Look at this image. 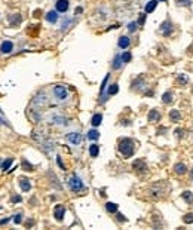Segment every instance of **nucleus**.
I'll use <instances>...</instances> for the list:
<instances>
[{"label":"nucleus","instance_id":"nucleus-1","mask_svg":"<svg viewBox=\"0 0 193 230\" xmlns=\"http://www.w3.org/2000/svg\"><path fill=\"white\" fill-rule=\"evenodd\" d=\"M119 151L122 153L125 157H131L134 154V143L129 138H123L119 143Z\"/></svg>","mask_w":193,"mask_h":230},{"label":"nucleus","instance_id":"nucleus-2","mask_svg":"<svg viewBox=\"0 0 193 230\" xmlns=\"http://www.w3.org/2000/svg\"><path fill=\"white\" fill-rule=\"evenodd\" d=\"M68 186H70L71 190L76 192V193L83 190V183H82V180H80L77 175H71V177H70V180H68Z\"/></svg>","mask_w":193,"mask_h":230},{"label":"nucleus","instance_id":"nucleus-3","mask_svg":"<svg viewBox=\"0 0 193 230\" xmlns=\"http://www.w3.org/2000/svg\"><path fill=\"white\" fill-rule=\"evenodd\" d=\"M54 94H55V97L58 98V100H65L67 98V89H65V86H61V85H58V86H55L54 88Z\"/></svg>","mask_w":193,"mask_h":230},{"label":"nucleus","instance_id":"nucleus-4","mask_svg":"<svg viewBox=\"0 0 193 230\" xmlns=\"http://www.w3.org/2000/svg\"><path fill=\"white\" fill-rule=\"evenodd\" d=\"M67 141L71 143V144H75V146H77V144L82 143V135L79 132H71V134L67 135Z\"/></svg>","mask_w":193,"mask_h":230},{"label":"nucleus","instance_id":"nucleus-5","mask_svg":"<svg viewBox=\"0 0 193 230\" xmlns=\"http://www.w3.org/2000/svg\"><path fill=\"white\" fill-rule=\"evenodd\" d=\"M64 214H65V206H64V205H57L55 209H54V217H55L58 221H62Z\"/></svg>","mask_w":193,"mask_h":230},{"label":"nucleus","instance_id":"nucleus-6","mask_svg":"<svg viewBox=\"0 0 193 230\" xmlns=\"http://www.w3.org/2000/svg\"><path fill=\"white\" fill-rule=\"evenodd\" d=\"M12 51H13V43L12 42L6 40V42H3L2 45H0V52L2 54H11Z\"/></svg>","mask_w":193,"mask_h":230},{"label":"nucleus","instance_id":"nucleus-7","mask_svg":"<svg viewBox=\"0 0 193 230\" xmlns=\"http://www.w3.org/2000/svg\"><path fill=\"white\" fill-rule=\"evenodd\" d=\"M172 31V25H171V21H165L162 22V25H160V33L163 36H170Z\"/></svg>","mask_w":193,"mask_h":230},{"label":"nucleus","instance_id":"nucleus-8","mask_svg":"<svg viewBox=\"0 0 193 230\" xmlns=\"http://www.w3.org/2000/svg\"><path fill=\"white\" fill-rule=\"evenodd\" d=\"M21 21H22L21 15L19 13H13V15L9 16V25L11 27H16L18 24H21Z\"/></svg>","mask_w":193,"mask_h":230},{"label":"nucleus","instance_id":"nucleus-9","mask_svg":"<svg viewBox=\"0 0 193 230\" xmlns=\"http://www.w3.org/2000/svg\"><path fill=\"white\" fill-rule=\"evenodd\" d=\"M55 6H57V11H58V12H67V9H68V2H67V0H58V2L55 3Z\"/></svg>","mask_w":193,"mask_h":230},{"label":"nucleus","instance_id":"nucleus-10","mask_svg":"<svg viewBox=\"0 0 193 230\" xmlns=\"http://www.w3.org/2000/svg\"><path fill=\"white\" fill-rule=\"evenodd\" d=\"M117 45H119V48L126 49L128 46H129V37H126V36H120V37H119V42H117Z\"/></svg>","mask_w":193,"mask_h":230},{"label":"nucleus","instance_id":"nucleus-11","mask_svg":"<svg viewBox=\"0 0 193 230\" xmlns=\"http://www.w3.org/2000/svg\"><path fill=\"white\" fill-rule=\"evenodd\" d=\"M19 186H21L22 192H28V190L31 189L30 181H28V180H26V178H19Z\"/></svg>","mask_w":193,"mask_h":230},{"label":"nucleus","instance_id":"nucleus-12","mask_svg":"<svg viewBox=\"0 0 193 230\" xmlns=\"http://www.w3.org/2000/svg\"><path fill=\"white\" fill-rule=\"evenodd\" d=\"M101 122H103V116H101L100 113L94 114V116H92V119H91V123H92L94 126H98V125H101Z\"/></svg>","mask_w":193,"mask_h":230},{"label":"nucleus","instance_id":"nucleus-13","mask_svg":"<svg viewBox=\"0 0 193 230\" xmlns=\"http://www.w3.org/2000/svg\"><path fill=\"white\" fill-rule=\"evenodd\" d=\"M98 153H100V146L98 144H91L89 146V154L92 157H97V156H98Z\"/></svg>","mask_w":193,"mask_h":230},{"label":"nucleus","instance_id":"nucleus-14","mask_svg":"<svg viewBox=\"0 0 193 230\" xmlns=\"http://www.w3.org/2000/svg\"><path fill=\"white\" fill-rule=\"evenodd\" d=\"M122 55H116L114 57V59H113V68L114 70H119L120 67H122Z\"/></svg>","mask_w":193,"mask_h":230},{"label":"nucleus","instance_id":"nucleus-15","mask_svg":"<svg viewBox=\"0 0 193 230\" xmlns=\"http://www.w3.org/2000/svg\"><path fill=\"white\" fill-rule=\"evenodd\" d=\"M46 21H49V22H57V19H58V13L55 12V11H51V12H48L46 13Z\"/></svg>","mask_w":193,"mask_h":230},{"label":"nucleus","instance_id":"nucleus-16","mask_svg":"<svg viewBox=\"0 0 193 230\" xmlns=\"http://www.w3.org/2000/svg\"><path fill=\"white\" fill-rule=\"evenodd\" d=\"M181 197L189 203V205H193V193L192 192H189V190H186L183 195H181Z\"/></svg>","mask_w":193,"mask_h":230},{"label":"nucleus","instance_id":"nucleus-17","mask_svg":"<svg viewBox=\"0 0 193 230\" xmlns=\"http://www.w3.org/2000/svg\"><path fill=\"white\" fill-rule=\"evenodd\" d=\"M134 169H137V171H144V169H147V165L143 162V160H135L134 162Z\"/></svg>","mask_w":193,"mask_h":230},{"label":"nucleus","instance_id":"nucleus-18","mask_svg":"<svg viewBox=\"0 0 193 230\" xmlns=\"http://www.w3.org/2000/svg\"><path fill=\"white\" fill-rule=\"evenodd\" d=\"M159 119H160V114H159L158 110H152V111L149 113V120H150V122H158Z\"/></svg>","mask_w":193,"mask_h":230},{"label":"nucleus","instance_id":"nucleus-19","mask_svg":"<svg viewBox=\"0 0 193 230\" xmlns=\"http://www.w3.org/2000/svg\"><path fill=\"white\" fill-rule=\"evenodd\" d=\"M174 171L177 172V174H186V171H187V166L184 165V163H177V165H174Z\"/></svg>","mask_w":193,"mask_h":230},{"label":"nucleus","instance_id":"nucleus-20","mask_svg":"<svg viewBox=\"0 0 193 230\" xmlns=\"http://www.w3.org/2000/svg\"><path fill=\"white\" fill-rule=\"evenodd\" d=\"M156 5H158V2H156V0H150V2L146 5V13H150V12H153V11L156 9Z\"/></svg>","mask_w":193,"mask_h":230},{"label":"nucleus","instance_id":"nucleus-21","mask_svg":"<svg viewBox=\"0 0 193 230\" xmlns=\"http://www.w3.org/2000/svg\"><path fill=\"white\" fill-rule=\"evenodd\" d=\"M170 117H171V120L177 122V120H180V119H181V114H180V111H178V110H171Z\"/></svg>","mask_w":193,"mask_h":230},{"label":"nucleus","instance_id":"nucleus-22","mask_svg":"<svg viewBox=\"0 0 193 230\" xmlns=\"http://www.w3.org/2000/svg\"><path fill=\"white\" fill-rule=\"evenodd\" d=\"M172 100H174V97H172L171 92H165V94L162 95V101H163L165 104H170Z\"/></svg>","mask_w":193,"mask_h":230},{"label":"nucleus","instance_id":"nucleus-23","mask_svg":"<svg viewBox=\"0 0 193 230\" xmlns=\"http://www.w3.org/2000/svg\"><path fill=\"white\" fill-rule=\"evenodd\" d=\"M21 166H22V169H24V171H27V172L33 171V168H34V166H33L31 163H28V162H27L26 159H22V162H21Z\"/></svg>","mask_w":193,"mask_h":230},{"label":"nucleus","instance_id":"nucleus-24","mask_svg":"<svg viewBox=\"0 0 193 230\" xmlns=\"http://www.w3.org/2000/svg\"><path fill=\"white\" fill-rule=\"evenodd\" d=\"M106 209H107L109 212H111V214H113V212H116V211H117V205H116V203H113V202H107V203H106Z\"/></svg>","mask_w":193,"mask_h":230},{"label":"nucleus","instance_id":"nucleus-25","mask_svg":"<svg viewBox=\"0 0 193 230\" xmlns=\"http://www.w3.org/2000/svg\"><path fill=\"white\" fill-rule=\"evenodd\" d=\"M88 138H89V140H98V138H100V132L95 131V129H91L88 132Z\"/></svg>","mask_w":193,"mask_h":230},{"label":"nucleus","instance_id":"nucleus-26","mask_svg":"<svg viewBox=\"0 0 193 230\" xmlns=\"http://www.w3.org/2000/svg\"><path fill=\"white\" fill-rule=\"evenodd\" d=\"M12 162H13V159L12 157H9V159H6L5 162L2 163V169L3 171H9V168H11V165H12Z\"/></svg>","mask_w":193,"mask_h":230},{"label":"nucleus","instance_id":"nucleus-27","mask_svg":"<svg viewBox=\"0 0 193 230\" xmlns=\"http://www.w3.org/2000/svg\"><path fill=\"white\" fill-rule=\"evenodd\" d=\"M117 91H119V86H117L116 83H113V85H110L107 94H109V95H114V94H117Z\"/></svg>","mask_w":193,"mask_h":230},{"label":"nucleus","instance_id":"nucleus-28","mask_svg":"<svg viewBox=\"0 0 193 230\" xmlns=\"http://www.w3.org/2000/svg\"><path fill=\"white\" fill-rule=\"evenodd\" d=\"M187 80H189V79H187V76H186V74H178V77H177V82H178V83H181V85H186V83H187Z\"/></svg>","mask_w":193,"mask_h":230},{"label":"nucleus","instance_id":"nucleus-29","mask_svg":"<svg viewBox=\"0 0 193 230\" xmlns=\"http://www.w3.org/2000/svg\"><path fill=\"white\" fill-rule=\"evenodd\" d=\"M131 58H132L131 52H123V54H122V61H123V62H129Z\"/></svg>","mask_w":193,"mask_h":230},{"label":"nucleus","instance_id":"nucleus-30","mask_svg":"<svg viewBox=\"0 0 193 230\" xmlns=\"http://www.w3.org/2000/svg\"><path fill=\"white\" fill-rule=\"evenodd\" d=\"M184 223H187V224L193 223V214H186L184 215Z\"/></svg>","mask_w":193,"mask_h":230},{"label":"nucleus","instance_id":"nucleus-31","mask_svg":"<svg viewBox=\"0 0 193 230\" xmlns=\"http://www.w3.org/2000/svg\"><path fill=\"white\" fill-rule=\"evenodd\" d=\"M177 5L178 6H189L190 5V0H177Z\"/></svg>","mask_w":193,"mask_h":230},{"label":"nucleus","instance_id":"nucleus-32","mask_svg":"<svg viewBox=\"0 0 193 230\" xmlns=\"http://www.w3.org/2000/svg\"><path fill=\"white\" fill-rule=\"evenodd\" d=\"M128 30H129L131 33H134V31L137 30V22H129V25H128Z\"/></svg>","mask_w":193,"mask_h":230},{"label":"nucleus","instance_id":"nucleus-33","mask_svg":"<svg viewBox=\"0 0 193 230\" xmlns=\"http://www.w3.org/2000/svg\"><path fill=\"white\" fill-rule=\"evenodd\" d=\"M13 221H15V224H19V223L22 221V214H16V215L13 217Z\"/></svg>","mask_w":193,"mask_h":230},{"label":"nucleus","instance_id":"nucleus-34","mask_svg":"<svg viewBox=\"0 0 193 230\" xmlns=\"http://www.w3.org/2000/svg\"><path fill=\"white\" fill-rule=\"evenodd\" d=\"M11 202H12V203L21 202V196H12V197H11Z\"/></svg>","mask_w":193,"mask_h":230},{"label":"nucleus","instance_id":"nucleus-35","mask_svg":"<svg viewBox=\"0 0 193 230\" xmlns=\"http://www.w3.org/2000/svg\"><path fill=\"white\" fill-rule=\"evenodd\" d=\"M144 21H146V15H144V13H141V16H140V21H138V24H140V25H143V24H144Z\"/></svg>","mask_w":193,"mask_h":230},{"label":"nucleus","instance_id":"nucleus-36","mask_svg":"<svg viewBox=\"0 0 193 230\" xmlns=\"http://www.w3.org/2000/svg\"><path fill=\"white\" fill-rule=\"evenodd\" d=\"M117 220H119V221H125L126 218H125V217H123L122 214H117Z\"/></svg>","mask_w":193,"mask_h":230},{"label":"nucleus","instance_id":"nucleus-37","mask_svg":"<svg viewBox=\"0 0 193 230\" xmlns=\"http://www.w3.org/2000/svg\"><path fill=\"white\" fill-rule=\"evenodd\" d=\"M9 223V218H5V220H0V224H6Z\"/></svg>","mask_w":193,"mask_h":230},{"label":"nucleus","instance_id":"nucleus-38","mask_svg":"<svg viewBox=\"0 0 193 230\" xmlns=\"http://www.w3.org/2000/svg\"><path fill=\"white\" fill-rule=\"evenodd\" d=\"M58 165H60V166L64 169V165H62V162H61V159H60V157H58Z\"/></svg>","mask_w":193,"mask_h":230},{"label":"nucleus","instance_id":"nucleus-39","mask_svg":"<svg viewBox=\"0 0 193 230\" xmlns=\"http://www.w3.org/2000/svg\"><path fill=\"white\" fill-rule=\"evenodd\" d=\"M82 11H83L82 8H77V9H76V13H82Z\"/></svg>","mask_w":193,"mask_h":230},{"label":"nucleus","instance_id":"nucleus-40","mask_svg":"<svg viewBox=\"0 0 193 230\" xmlns=\"http://www.w3.org/2000/svg\"><path fill=\"white\" fill-rule=\"evenodd\" d=\"M192 178H193V171H192Z\"/></svg>","mask_w":193,"mask_h":230},{"label":"nucleus","instance_id":"nucleus-41","mask_svg":"<svg viewBox=\"0 0 193 230\" xmlns=\"http://www.w3.org/2000/svg\"><path fill=\"white\" fill-rule=\"evenodd\" d=\"M160 2H166V0H160Z\"/></svg>","mask_w":193,"mask_h":230}]
</instances>
